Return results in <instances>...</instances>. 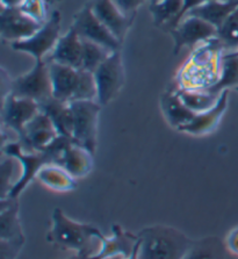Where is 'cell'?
<instances>
[{"label":"cell","instance_id":"obj_26","mask_svg":"<svg viewBox=\"0 0 238 259\" xmlns=\"http://www.w3.org/2000/svg\"><path fill=\"white\" fill-rule=\"evenodd\" d=\"M224 242L217 236H207L193 242L184 259H224Z\"/></svg>","mask_w":238,"mask_h":259},{"label":"cell","instance_id":"obj_23","mask_svg":"<svg viewBox=\"0 0 238 259\" xmlns=\"http://www.w3.org/2000/svg\"><path fill=\"white\" fill-rule=\"evenodd\" d=\"M25 238L19 215L18 199H2L0 205V239Z\"/></svg>","mask_w":238,"mask_h":259},{"label":"cell","instance_id":"obj_34","mask_svg":"<svg viewBox=\"0 0 238 259\" xmlns=\"http://www.w3.org/2000/svg\"><path fill=\"white\" fill-rule=\"evenodd\" d=\"M224 245L230 253L238 257V227H235L229 231L227 237H225Z\"/></svg>","mask_w":238,"mask_h":259},{"label":"cell","instance_id":"obj_11","mask_svg":"<svg viewBox=\"0 0 238 259\" xmlns=\"http://www.w3.org/2000/svg\"><path fill=\"white\" fill-rule=\"evenodd\" d=\"M41 112L36 101L7 94L3 98L2 121L3 127L20 137L26 125Z\"/></svg>","mask_w":238,"mask_h":259},{"label":"cell","instance_id":"obj_2","mask_svg":"<svg viewBox=\"0 0 238 259\" xmlns=\"http://www.w3.org/2000/svg\"><path fill=\"white\" fill-rule=\"evenodd\" d=\"M138 235V259H184L194 239L165 225L143 228Z\"/></svg>","mask_w":238,"mask_h":259},{"label":"cell","instance_id":"obj_21","mask_svg":"<svg viewBox=\"0 0 238 259\" xmlns=\"http://www.w3.org/2000/svg\"><path fill=\"white\" fill-rule=\"evenodd\" d=\"M41 111L49 116L56 127L58 135L72 139L73 132V115L70 104L52 98L40 105Z\"/></svg>","mask_w":238,"mask_h":259},{"label":"cell","instance_id":"obj_22","mask_svg":"<svg viewBox=\"0 0 238 259\" xmlns=\"http://www.w3.org/2000/svg\"><path fill=\"white\" fill-rule=\"evenodd\" d=\"M184 0H159L150 3V13L156 27H162L169 33L181 21Z\"/></svg>","mask_w":238,"mask_h":259},{"label":"cell","instance_id":"obj_27","mask_svg":"<svg viewBox=\"0 0 238 259\" xmlns=\"http://www.w3.org/2000/svg\"><path fill=\"white\" fill-rule=\"evenodd\" d=\"M178 94L187 107L197 114L213 108L221 96V94L212 93L207 90H186L179 88Z\"/></svg>","mask_w":238,"mask_h":259},{"label":"cell","instance_id":"obj_18","mask_svg":"<svg viewBox=\"0 0 238 259\" xmlns=\"http://www.w3.org/2000/svg\"><path fill=\"white\" fill-rule=\"evenodd\" d=\"M93 156L94 155L70 139L62 152L57 165L64 167L73 178H83L92 171Z\"/></svg>","mask_w":238,"mask_h":259},{"label":"cell","instance_id":"obj_9","mask_svg":"<svg viewBox=\"0 0 238 259\" xmlns=\"http://www.w3.org/2000/svg\"><path fill=\"white\" fill-rule=\"evenodd\" d=\"M83 40L98 43L112 53L120 52L121 43L92 12L89 3L73 15L71 25Z\"/></svg>","mask_w":238,"mask_h":259},{"label":"cell","instance_id":"obj_40","mask_svg":"<svg viewBox=\"0 0 238 259\" xmlns=\"http://www.w3.org/2000/svg\"><path fill=\"white\" fill-rule=\"evenodd\" d=\"M75 259H81V258H79V257H77V256H76V258H75Z\"/></svg>","mask_w":238,"mask_h":259},{"label":"cell","instance_id":"obj_19","mask_svg":"<svg viewBox=\"0 0 238 259\" xmlns=\"http://www.w3.org/2000/svg\"><path fill=\"white\" fill-rule=\"evenodd\" d=\"M161 107L167 123L177 131L188 124L197 115V113L191 111L184 104V101L180 99L178 94V86L171 88L163 93L161 98Z\"/></svg>","mask_w":238,"mask_h":259},{"label":"cell","instance_id":"obj_14","mask_svg":"<svg viewBox=\"0 0 238 259\" xmlns=\"http://www.w3.org/2000/svg\"><path fill=\"white\" fill-rule=\"evenodd\" d=\"M138 243L137 234H132L121 226L114 225L112 227V236H104L99 251L88 259H108L118 254L130 257L137 250Z\"/></svg>","mask_w":238,"mask_h":259},{"label":"cell","instance_id":"obj_6","mask_svg":"<svg viewBox=\"0 0 238 259\" xmlns=\"http://www.w3.org/2000/svg\"><path fill=\"white\" fill-rule=\"evenodd\" d=\"M73 115L72 141L96 154L98 144V124L101 106L97 100L75 101L70 104Z\"/></svg>","mask_w":238,"mask_h":259},{"label":"cell","instance_id":"obj_38","mask_svg":"<svg viewBox=\"0 0 238 259\" xmlns=\"http://www.w3.org/2000/svg\"><path fill=\"white\" fill-rule=\"evenodd\" d=\"M45 2H46V5H48V6H52V5H54V4L62 2V0H45Z\"/></svg>","mask_w":238,"mask_h":259},{"label":"cell","instance_id":"obj_33","mask_svg":"<svg viewBox=\"0 0 238 259\" xmlns=\"http://www.w3.org/2000/svg\"><path fill=\"white\" fill-rule=\"evenodd\" d=\"M118 9L126 15L127 18L132 19L134 20L136 13L139 7L147 2H152V0H113Z\"/></svg>","mask_w":238,"mask_h":259},{"label":"cell","instance_id":"obj_3","mask_svg":"<svg viewBox=\"0 0 238 259\" xmlns=\"http://www.w3.org/2000/svg\"><path fill=\"white\" fill-rule=\"evenodd\" d=\"M69 140V137L58 136L44 150L35 152L26 151L19 141L3 145V154L14 157L21 164L20 179L15 184L7 198L19 199V195L28 187L34 179H36L37 174L42 168L49 164H58Z\"/></svg>","mask_w":238,"mask_h":259},{"label":"cell","instance_id":"obj_30","mask_svg":"<svg viewBox=\"0 0 238 259\" xmlns=\"http://www.w3.org/2000/svg\"><path fill=\"white\" fill-rule=\"evenodd\" d=\"M217 40L224 52L238 50V7L229 15L221 28L217 30Z\"/></svg>","mask_w":238,"mask_h":259},{"label":"cell","instance_id":"obj_1","mask_svg":"<svg viewBox=\"0 0 238 259\" xmlns=\"http://www.w3.org/2000/svg\"><path fill=\"white\" fill-rule=\"evenodd\" d=\"M104 236L97 227L73 221L61 208H55L46 238L57 248L76 251L77 257L88 259L99 251L97 244H101Z\"/></svg>","mask_w":238,"mask_h":259},{"label":"cell","instance_id":"obj_15","mask_svg":"<svg viewBox=\"0 0 238 259\" xmlns=\"http://www.w3.org/2000/svg\"><path fill=\"white\" fill-rule=\"evenodd\" d=\"M46 62L81 69L83 63V40L78 35L77 30L71 26L69 30L60 37L56 47L50 53Z\"/></svg>","mask_w":238,"mask_h":259},{"label":"cell","instance_id":"obj_24","mask_svg":"<svg viewBox=\"0 0 238 259\" xmlns=\"http://www.w3.org/2000/svg\"><path fill=\"white\" fill-rule=\"evenodd\" d=\"M36 179L45 187L61 193L75 191L77 188L76 178H73L64 167L57 164L45 165L38 172Z\"/></svg>","mask_w":238,"mask_h":259},{"label":"cell","instance_id":"obj_5","mask_svg":"<svg viewBox=\"0 0 238 259\" xmlns=\"http://www.w3.org/2000/svg\"><path fill=\"white\" fill-rule=\"evenodd\" d=\"M10 93L15 97L36 101L38 105L52 99L54 92L49 63L45 60L35 61L34 66L28 72L12 80Z\"/></svg>","mask_w":238,"mask_h":259},{"label":"cell","instance_id":"obj_31","mask_svg":"<svg viewBox=\"0 0 238 259\" xmlns=\"http://www.w3.org/2000/svg\"><path fill=\"white\" fill-rule=\"evenodd\" d=\"M46 2L45 0H25L20 10L35 21L44 23L46 21Z\"/></svg>","mask_w":238,"mask_h":259},{"label":"cell","instance_id":"obj_7","mask_svg":"<svg viewBox=\"0 0 238 259\" xmlns=\"http://www.w3.org/2000/svg\"><path fill=\"white\" fill-rule=\"evenodd\" d=\"M62 17L58 11H54L33 36L23 41L12 43L11 48L19 53L28 54L35 61H44L46 55L52 53L61 37Z\"/></svg>","mask_w":238,"mask_h":259},{"label":"cell","instance_id":"obj_20","mask_svg":"<svg viewBox=\"0 0 238 259\" xmlns=\"http://www.w3.org/2000/svg\"><path fill=\"white\" fill-rule=\"evenodd\" d=\"M238 7V0H213L191 10L185 17H197L221 28L229 15Z\"/></svg>","mask_w":238,"mask_h":259},{"label":"cell","instance_id":"obj_4","mask_svg":"<svg viewBox=\"0 0 238 259\" xmlns=\"http://www.w3.org/2000/svg\"><path fill=\"white\" fill-rule=\"evenodd\" d=\"M49 63L54 98L66 104L97 100L94 74L84 69Z\"/></svg>","mask_w":238,"mask_h":259},{"label":"cell","instance_id":"obj_16","mask_svg":"<svg viewBox=\"0 0 238 259\" xmlns=\"http://www.w3.org/2000/svg\"><path fill=\"white\" fill-rule=\"evenodd\" d=\"M89 5L96 17L122 43L134 20L127 18L113 0H92Z\"/></svg>","mask_w":238,"mask_h":259},{"label":"cell","instance_id":"obj_25","mask_svg":"<svg viewBox=\"0 0 238 259\" xmlns=\"http://www.w3.org/2000/svg\"><path fill=\"white\" fill-rule=\"evenodd\" d=\"M238 88V52L223 53L221 57L220 77L212 88L207 91L221 94L225 90Z\"/></svg>","mask_w":238,"mask_h":259},{"label":"cell","instance_id":"obj_37","mask_svg":"<svg viewBox=\"0 0 238 259\" xmlns=\"http://www.w3.org/2000/svg\"><path fill=\"white\" fill-rule=\"evenodd\" d=\"M137 251H138V248H137V250L135 251L134 254H132V256H130V257H124V256H122V254H118V256L111 257V258H108V259H138Z\"/></svg>","mask_w":238,"mask_h":259},{"label":"cell","instance_id":"obj_12","mask_svg":"<svg viewBox=\"0 0 238 259\" xmlns=\"http://www.w3.org/2000/svg\"><path fill=\"white\" fill-rule=\"evenodd\" d=\"M42 25L23 13L20 7H3L0 13V35L3 41L11 45L33 36Z\"/></svg>","mask_w":238,"mask_h":259},{"label":"cell","instance_id":"obj_39","mask_svg":"<svg viewBox=\"0 0 238 259\" xmlns=\"http://www.w3.org/2000/svg\"><path fill=\"white\" fill-rule=\"evenodd\" d=\"M157 2H159V0H152L151 3H157Z\"/></svg>","mask_w":238,"mask_h":259},{"label":"cell","instance_id":"obj_35","mask_svg":"<svg viewBox=\"0 0 238 259\" xmlns=\"http://www.w3.org/2000/svg\"><path fill=\"white\" fill-rule=\"evenodd\" d=\"M213 2V0H184V7H182L181 12V20L185 18V15L188 13L191 10L195 9V7L204 5L206 3Z\"/></svg>","mask_w":238,"mask_h":259},{"label":"cell","instance_id":"obj_10","mask_svg":"<svg viewBox=\"0 0 238 259\" xmlns=\"http://www.w3.org/2000/svg\"><path fill=\"white\" fill-rule=\"evenodd\" d=\"M170 34L173 38V54L177 55L185 47L193 48L216 38L217 28L197 17H185Z\"/></svg>","mask_w":238,"mask_h":259},{"label":"cell","instance_id":"obj_29","mask_svg":"<svg viewBox=\"0 0 238 259\" xmlns=\"http://www.w3.org/2000/svg\"><path fill=\"white\" fill-rule=\"evenodd\" d=\"M111 54V50L98 45V43L83 40V63H81V69L93 73L107 60Z\"/></svg>","mask_w":238,"mask_h":259},{"label":"cell","instance_id":"obj_32","mask_svg":"<svg viewBox=\"0 0 238 259\" xmlns=\"http://www.w3.org/2000/svg\"><path fill=\"white\" fill-rule=\"evenodd\" d=\"M25 241L26 237L15 239H0L2 259H17L23 244H25Z\"/></svg>","mask_w":238,"mask_h":259},{"label":"cell","instance_id":"obj_8","mask_svg":"<svg viewBox=\"0 0 238 259\" xmlns=\"http://www.w3.org/2000/svg\"><path fill=\"white\" fill-rule=\"evenodd\" d=\"M93 74L97 86V101L101 106H106L115 99L126 80L121 53H112Z\"/></svg>","mask_w":238,"mask_h":259},{"label":"cell","instance_id":"obj_36","mask_svg":"<svg viewBox=\"0 0 238 259\" xmlns=\"http://www.w3.org/2000/svg\"><path fill=\"white\" fill-rule=\"evenodd\" d=\"M25 0H2L3 7H20Z\"/></svg>","mask_w":238,"mask_h":259},{"label":"cell","instance_id":"obj_17","mask_svg":"<svg viewBox=\"0 0 238 259\" xmlns=\"http://www.w3.org/2000/svg\"><path fill=\"white\" fill-rule=\"evenodd\" d=\"M230 90H225L221 93L216 105L209 111L199 113L188 124L184 125L178 132L185 133L193 136H202L213 133L217 128L222 116L228 108Z\"/></svg>","mask_w":238,"mask_h":259},{"label":"cell","instance_id":"obj_13","mask_svg":"<svg viewBox=\"0 0 238 259\" xmlns=\"http://www.w3.org/2000/svg\"><path fill=\"white\" fill-rule=\"evenodd\" d=\"M58 136L60 135L53 121L41 111L26 125L25 131L19 137V142L26 151L35 152L44 150Z\"/></svg>","mask_w":238,"mask_h":259},{"label":"cell","instance_id":"obj_28","mask_svg":"<svg viewBox=\"0 0 238 259\" xmlns=\"http://www.w3.org/2000/svg\"><path fill=\"white\" fill-rule=\"evenodd\" d=\"M4 156L5 157L2 159V165H0V186H2V199H6L20 179L21 174H18V167H20L21 164L14 157Z\"/></svg>","mask_w":238,"mask_h":259}]
</instances>
